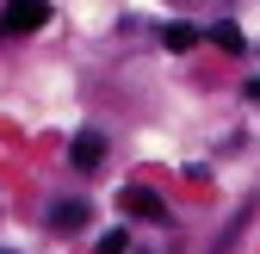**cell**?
Returning <instances> with one entry per match:
<instances>
[{
  "mask_svg": "<svg viewBox=\"0 0 260 254\" xmlns=\"http://www.w3.org/2000/svg\"><path fill=\"white\" fill-rule=\"evenodd\" d=\"M50 25V0H7V13H0V31L7 38H31V31Z\"/></svg>",
  "mask_w": 260,
  "mask_h": 254,
  "instance_id": "cell-1",
  "label": "cell"
},
{
  "mask_svg": "<svg viewBox=\"0 0 260 254\" xmlns=\"http://www.w3.org/2000/svg\"><path fill=\"white\" fill-rule=\"evenodd\" d=\"M118 211H130V217H143V224H168V205H161L149 186H124L118 193Z\"/></svg>",
  "mask_w": 260,
  "mask_h": 254,
  "instance_id": "cell-2",
  "label": "cell"
},
{
  "mask_svg": "<svg viewBox=\"0 0 260 254\" xmlns=\"http://www.w3.org/2000/svg\"><path fill=\"white\" fill-rule=\"evenodd\" d=\"M69 162H75L81 174H93V168L106 162V137H100V131H81V137L69 143Z\"/></svg>",
  "mask_w": 260,
  "mask_h": 254,
  "instance_id": "cell-3",
  "label": "cell"
},
{
  "mask_svg": "<svg viewBox=\"0 0 260 254\" xmlns=\"http://www.w3.org/2000/svg\"><path fill=\"white\" fill-rule=\"evenodd\" d=\"M87 217H93V211H87V199H56V205H50V230L69 236V230H81V224H87Z\"/></svg>",
  "mask_w": 260,
  "mask_h": 254,
  "instance_id": "cell-4",
  "label": "cell"
},
{
  "mask_svg": "<svg viewBox=\"0 0 260 254\" xmlns=\"http://www.w3.org/2000/svg\"><path fill=\"white\" fill-rule=\"evenodd\" d=\"M161 44H168L174 56H186L192 44H199V25H161Z\"/></svg>",
  "mask_w": 260,
  "mask_h": 254,
  "instance_id": "cell-5",
  "label": "cell"
},
{
  "mask_svg": "<svg viewBox=\"0 0 260 254\" xmlns=\"http://www.w3.org/2000/svg\"><path fill=\"white\" fill-rule=\"evenodd\" d=\"M93 254H130V236L124 230H106L100 242H93Z\"/></svg>",
  "mask_w": 260,
  "mask_h": 254,
  "instance_id": "cell-6",
  "label": "cell"
},
{
  "mask_svg": "<svg viewBox=\"0 0 260 254\" xmlns=\"http://www.w3.org/2000/svg\"><path fill=\"white\" fill-rule=\"evenodd\" d=\"M211 38H217V44H223V50H230V56H236V50H242V31H236V25H230V19H217V25H211Z\"/></svg>",
  "mask_w": 260,
  "mask_h": 254,
  "instance_id": "cell-7",
  "label": "cell"
},
{
  "mask_svg": "<svg viewBox=\"0 0 260 254\" xmlns=\"http://www.w3.org/2000/svg\"><path fill=\"white\" fill-rule=\"evenodd\" d=\"M248 100H254V106H260V75H254V81H248Z\"/></svg>",
  "mask_w": 260,
  "mask_h": 254,
  "instance_id": "cell-8",
  "label": "cell"
},
{
  "mask_svg": "<svg viewBox=\"0 0 260 254\" xmlns=\"http://www.w3.org/2000/svg\"><path fill=\"white\" fill-rule=\"evenodd\" d=\"M0 254H7V248H0Z\"/></svg>",
  "mask_w": 260,
  "mask_h": 254,
  "instance_id": "cell-9",
  "label": "cell"
}]
</instances>
